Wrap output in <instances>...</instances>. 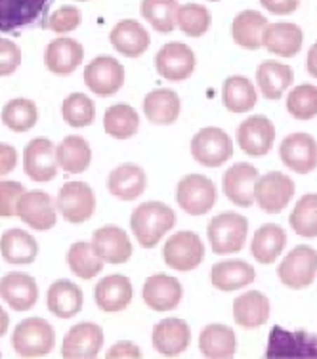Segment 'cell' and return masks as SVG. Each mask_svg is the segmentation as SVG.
I'll return each mask as SVG.
<instances>
[{"label": "cell", "mask_w": 317, "mask_h": 359, "mask_svg": "<svg viewBox=\"0 0 317 359\" xmlns=\"http://www.w3.org/2000/svg\"><path fill=\"white\" fill-rule=\"evenodd\" d=\"M264 358L268 359H317V334L306 331H287L271 327Z\"/></svg>", "instance_id": "3"}, {"label": "cell", "mask_w": 317, "mask_h": 359, "mask_svg": "<svg viewBox=\"0 0 317 359\" xmlns=\"http://www.w3.org/2000/svg\"><path fill=\"white\" fill-rule=\"evenodd\" d=\"M268 27V20L256 10H243L231 23V36L237 46L245 50L262 48V35Z\"/></svg>", "instance_id": "34"}, {"label": "cell", "mask_w": 317, "mask_h": 359, "mask_svg": "<svg viewBox=\"0 0 317 359\" xmlns=\"http://www.w3.org/2000/svg\"><path fill=\"white\" fill-rule=\"evenodd\" d=\"M256 90L250 79L241 75L228 76L222 86V102L229 113H247L256 105Z\"/></svg>", "instance_id": "39"}, {"label": "cell", "mask_w": 317, "mask_h": 359, "mask_svg": "<svg viewBox=\"0 0 317 359\" xmlns=\"http://www.w3.org/2000/svg\"><path fill=\"white\" fill-rule=\"evenodd\" d=\"M155 69L170 83L186 81L195 71L194 50L184 42H168L155 55Z\"/></svg>", "instance_id": "13"}, {"label": "cell", "mask_w": 317, "mask_h": 359, "mask_svg": "<svg viewBox=\"0 0 317 359\" xmlns=\"http://www.w3.org/2000/svg\"><path fill=\"white\" fill-rule=\"evenodd\" d=\"M0 297L12 310L27 311L39 300V287L27 273L12 271L0 279Z\"/></svg>", "instance_id": "24"}, {"label": "cell", "mask_w": 317, "mask_h": 359, "mask_svg": "<svg viewBox=\"0 0 317 359\" xmlns=\"http://www.w3.org/2000/svg\"><path fill=\"white\" fill-rule=\"evenodd\" d=\"M279 159L297 174H310L317 168V142L306 132L289 134L279 145Z\"/></svg>", "instance_id": "14"}, {"label": "cell", "mask_w": 317, "mask_h": 359, "mask_svg": "<svg viewBox=\"0 0 317 359\" xmlns=\"http://www.w3.org/2000/svg\"><path fill=\"white\" fill-rule=\"evenodd\" d=\"M23 194H25V187L18 182H0V216L2 218L15 216V205Z\"/></svg>", "instance_id": "49"}, {"label": "cell", "mask_w": 317, "mask_h": 359, "mask_svg": "<svg viewBox=\"0 0 317 359\" xmlns=\"http://www.w3.org/2000/svg\"><path fill=\"white\" fill-rule=\"evenodd\" d=\"M290 228L300 237H317V194L304 195L289 216Z\"/></svg>", "instance_id": "46"}, {"label": "cell", "mask_w": 317, "mask_h": 359, "mask_svg": "<svg viewBox=\"0 0 317 359\" xmlns=\"http://www.w3.org/2000/svg\"><path fill=\"white\" fill-rule=\"evenodd\" d=\"M163 258L168 268L176 271H191L205 260V245L194 231H178L165 243Z\"/></svg>", "instance_id": "10"}, {"label": "cell", "mask_w": 317, "mask_h": 359, "mask_svg": "<svg viewBox=\"0 0 317 359\" xmlns=\"http://www.w3.org/2000/svg\"><path fill=\"white\" fill-rule=\"evenodd\" d=\"M208 241L216 255H234L245 247L248 233V220L237 212H222L208 224Z\"/></svg>", "instance_id": "5"}, {"label": "cell", "mask_w": 317, "mask_h": 359, "mask_svg": "<svg viewBox=\"0 0 317 359\" xmlns=\"http://www.w3.org/2000/svg\"><path fill=\"white\" fill-rule=\"evenodd\" d=\"M306 69L313 79H317V42L308 52V57H306Z\"/></svg>", "instance_id": "54"}, {"label": "cell", "mask_w": 317, "mask_h": 359, "mask_svg": "<svg viewBox=\"0 0 317 359\" xmlns=\"http://www.w3.org/2000/svg\"><path fill=\"white\" fill-rule=\"evenodd\" d=\"M0 355H2V353H0Z\"/></svg>", "instance_id": "58"}, {"label": "cell", "mask_w": 317, "mask_h": 359, "mask_svg": "<svg viewBox=\"0 0 317 359\" xmlns=\"http://www.w3.org/2000/svg\"><path fill=\"white\" fill-rule=\"evenodd\" d=\"M67 264L69 269L81 279H92L96 277L102 269H104V260L94 252L90 243L79 241L71 245L67 250Z\"/></svg>", "instance_id": "43"}, {"label": "cell", "mask_w": 317, "mask_h": 359, "mask_svg": "<svg viewBox=\"0 0 317 359\" xmlns=\"http://www.w3.org/2000/svg\"><path fill=\"white\" fill-rule=\"evenodd\" d=\"M105 358L107 359H140L142 358V352H140V348L134 342H117L115 346H111L109 352L105 353Z\"/></svg>", "instance_id": "51"}, {"label": "cell", "mask_w": 317, "mask_h": 359, "mask_svg": "<svg viewBox=\"0 0 317 359\" xmlns=\"http://www.w3.org/2000/svg\"><path fill=\"white\" fill-rule=\"evenodd\" d=\"M151 342L155 352L165 358H178L191 342V329L184 319L168 318L153 327Z\"/></svg>", "instance_id": "19"}, {"label": "cell", "mask_w": 317, "mask_h": 359, "mask_svg": "<svg viewBox=\"0 0 317 359\" xmlns=\"http://www.w3.org/2000/svg\"><path fill=\"white\" fill-rule=\"evenodd\" d=\"M104 128L115 140H128L138 134L140 115L130 105H111L104 115Z\"/></svg>", "instance_id": "40"}, {"label": "cell", "mask_w": 317, "mask_h": 359, "mask_svg": "<svg viewBox=\"0 0 317 359\" xmlns=\"http://www.w3.org/2000/svg\"><path fill=\"white\" fill-rule=\"evenodd\" d=\"M8 325H10V318H8L6 310L0 306V337H4V334H6Z\"/></svg>", "instance_id": "55"}, {"label": "cell", "mask_w": 317, "mask_h": 359, "mask_svg": "<svg viewBox=\"0 0 317 359\" xmlns=\"http://www.w3.org/2000/svg\"><path fill=\"white\" fill-rule=\"evenodd\" d=\"M295 197V182L283 172H268L256 180L255 201L268 215H279Z\"/></svg>", "instance_id": "12"}, {"label": "cell", "mask_w": 317, "mask_h": 359, "mask_svg": "<svg viewBox=\"0 0 317 359\" xmlns=\"http://www.w3.org/2000/svg\"><path fill=\"white\" fill-rule=\"evenodd\" d=\"M176 220L178 218L168 205L158 201H147L134 208L130 228L144 249H155L158 241L176 226Z\"/></svg>", "instance_id": "1"}, {"label": "cell", "mask_w": 317, "mask_h": 359, "mask_svg": "<svg viewBox=\"0 0 317 359\" xmlns=\"http://www.w3.org/2000/svg\"><path fill=\"white\" fill-rule=\"evenodd\" d=\"M176 201L182 210L191 216L207 215L216 203V186L203 174H187L180 180Z\"/></svg>", "instance_id": "8"}, {"label": "cell", "mask_w": 317, "mask_h": 359, "mask_svg": "<svg viewBox=\"0 0 317 359\" xmlns=\"http://www.w3.org/2000/svg\"><path fill=\"white\" fill-rule=\"evenodd\" d=\"M84 48L81 42L69 36H60L46 46L44 50V65L50 73L58 76L71 75L83 63Z\"/></svg>", "instance_id": "23"}, {"label": "cell", "mask_w": 317, "mask_h": 359, "mask_svg": "<svg viewBox=\"0 0 317 359\" xmlns=\"http://www.w3.org/2000/svg\"><path fill=\"white\" fill-rule=\"evenodd\" d=\"M304 35L302 29L289 23V21H279V23H268V27L262 35V46L268 52L281 57H292L302 50Z\"/></svg>", "instance_id": "27"}, {"label": "cell", "mask_w": 317, "mask_h": 359, "mask_svg": "<svg viewBox=\"0 0 317 359\" xmlns=\"http://www.w3.org/2000/svg\"><path fill=\"white\" fill-rule=\"evenodd\" d=\"M90 245L94 252L107 264H124L132 256V243L128 233L117 226H104L96 229Z\"/></svg>", "instance_id": "22"}, {"label": "cell", "mask_w": 317, "mask_h": 359, "mask_svg": "<svg viewBox=\"0 0 317 359\" xmlns=\"http://www.w3.org/2000/svg\"><path fill=\"white\" fill-rule=\"evenodd\" d=\"M147 187V176L144 168L132 163H124L113 168L107 178V189L113 197L121 201H134L140 195H144Z\"/></svg>", "instance_id": "28"}, {"label": "cell", "mask_w": 317, "mask_h": 359, "mask_svg": "<svg viewBox=\"0 0 317 359\" xmlns=\"http://www.w3.org/2000/svg\"><path fill=\"white\" fill-rule=\"evenodd\" d=\"M255 268L243 260H224V262L214 264L210 271V281L222 292L245 289L247 285L255 281Z\"/></svg>", "instance_id": "32"}, {"label": "cell", "mask_w": 317, "mask_h": 359, "mask_svg": "<svg viewBox=\"0 0 317 359\" xmlns=\"http://www.w3.org/2000/svg\"><path fill=\"white\" fill-rule=\"evenodd\" d=\"M21 63V50L12 41L0 39V76L14 75Z\"/></svg>", "instance_id": "50"}, {"label": "cell", "mask_w": 317, "mask_h": 359, "mask_svg": "<svg viewBox=\"0 0 317 359\" xmlns=\"http://www.w3.org/2000/svg\"><path fill=\"white\" fill-rule=\"evenodd\" d=\"M287 111L297 121H310L317 115V86L300 84L287 96Z\"/></svg>", "instance_id": "47"}, {"label": "cell", "mask_w": 317, "mask_h": 359, "mask_svg": "<svg viewBox=\"0 0 317 359\" xmlns=\"http://www.w3.org/2000/svg\"><path fill=\"white\" fill-rule=\"evenodd\" d=\"M15 165H18V151L12 145L0 144V178L12 172Z\"/></svg>", "instance_id": "53"}, {"label": "cell", "mask_w": 317, "mask_h": 359, "mask_svg": "<svg viewBox=\"0 0 317 359\" xmlns=\"http://www.w3.org/2000/svg\"><path fill=\"white\" fill-rule=\"evenodd\" d=\"M184 297V289L176 277L155 273L145 279L142 298L145 306L153 311L176 310Z\"/></svg>", "instance_id": "20"}, {"label": "cell", "mask_w": 317, "mask_h": 359, "mask_svg": "<svg viewBox=\"0 0 317 359\" xmlns=\"http://www.w3.org/2000/svg\"><path fill=\"white\" fill-rule=\"evenodd\" d=\"M83 290L79 289L73 281H67V279L55 281L48 289V294H46L48 310L60 319L75 318L83 308Z\"/></svg>", "instance_id": "31"}, {"label": "cell", "mask_w": 317, "mask_h": 359, "mask_svg": "<svg viewBox=\"0 0 317 359\" xmlns=\"http://www.w3.org/2000/svg\"><path fill=\"white\" fill-rule=\"evenodd\" d=\"M199 350L203 358L228 359L237 352L235 332L228 325H207L199 337Z\"/></svg>", "instance_id": "30"}, {"label": "cell", "mask_w": 317, "mask_h": 359, "mask_svg": "<svg viewBox=\"0 0 317 359\" xmlns=\"http://www.w3.org/2000/svg\"><path fill=\"white\" fill-rule=\"evenodd\" d=\"M276 126L264 115H255L243 121L237 130V144L250 157H262L274 147Z\"/></svg>", "instance_id": "18"}, {"label": "cell", "mask_w": 317, "mask_h": 359, "mask_svg": "<svg viewBox=\"0 0 317 359\" xmlns=\"http://www.w3.org/2000/svg\"><path fill=\"white\" fill-rule=\"evenodd\" d=\"M54 0H0V33H20L39 23L46 27Z\"/></svg>", "instance_id": "2"}, {"label": "cell", "mask_w": 317, "mask_h": 359, "mask_svg": "<svg viewBox=\"0 0 317 359\" xmlns=\"http://www.w3.org/2000/svg\"><path fill=\"white\" fill-rule=\"evenodd\" d=\"M0 252L10 264H31L39 255V243L25 229L12 228L0 237Z\"/></svg>", "instance_id": "37"}, {"label": "cell", "mask_w": 317, "mask_h": 359, "mask_svg": "<svg viewBox=\"0 0 317 359\" xmlns=\"http://www.w3.org/2000/svg\"><path fill=\"white\" fill-rule=\"evenodd\" d=\"M235 323L243 329H256L262 327L269 319V300L266 294L258 290H248L234 302Z\"/></svg>", "instance_id": "33"}, {"label": "cell", "mask_w": 317, "mask_h": 359, "mask_svg": "<svg viewBox=\"0 0 317 359\" xmlns=\"http://www.w3.org/2000/svg\"><path fill=\"white\" fill-rule=\"evenodd\" d=\"M39 109L33 100L15 97L10 100L2 109V123L14 132H27L36 125Z\"/></svg>", "instance_id": "42"}, {"label": "cell", "mask_w": 317, "mask_h": 359, "mask_svg": "<svg viewBox=\"0 0 317 359\" xmlns=\"http://www.w3.org/2000/svg\"><path fill=\"white\" fill-rule=\"evenodd\" d=\"M260 4L271 14L289 15L297 12L298 6H300V0H260Z\"/></svg>", "instance_id": "52"}, {"label": "cell", "mask_w": 317, "mask_h": 359, "mask_svg": "<svg viewBox=\"0 0 317 359\" xmlns=\"http://www.w3.org/2000/svg\"><path fill=\"white\" fill-rule=\"evenodd\" d=\"M210 2H218V0H210Z\"/></svg>", "instance_id": "56"}, {"label": "cell", "mask_w": 317, "mask_h": 359, "mask_svg": "<svg viewBox=\"0 0 317 359\" xmlns=\"http://www.w3.org/2000/svg\"><path fill=\"white\" fill-rule=\"evenodd\" d=\"M109 42L119 54L126 55V57H140L149 48L151 36L140 21L123 20L111 29Z\"/></svg>", "instance_id": "26"}, {"label": "cell", "mask_w": 317, "mask_h": 359, "mask_svg": "<svg viewBox=\"0 0 317 359\" xmlns=\"http://www.w3.org/2000/svg\"><path fill=\"white\" fill-rule=\"evenodd\" d=\"M258 180L256 166L248 163H237L224 174V195L231 201L235 207L248 208L255 203V184Z\"/></svg>", "instance_id": "21"}, {"label": "cell", "mask_w": 317, "mask_h": 359, "mask_svg": "<svg viewBox=\"0 0 317 359\" xmlns=\"http://www.w3.org/2000/svg\"><path fill=\"white\" fill-rule=\"evenodd\" d=\"M191 155L199 165L216 168L231 159L234 142L228 136V132L216 126H207L197 132L191 140Z\"/></svg>", "instance_id": "7"}, {"label": "cell", "mask_w": 317, "mask_h": 359, "mask_svg": "<svg viewBox=\"0 0 317 359\" xmlns=\"http://www.w3.org/2000/svg\"><path fill=\"white\" fill-rule=\"evenodd\" d=\"M317 276V250L298 245L285 256L277 268V277L285 287L300 290L310 287Z\"/></svg>", "instance_id": "6"}, {"label": "cell", "mask_w": 317, "mask_h": 359, "mask_svg": "<svg viewBox=\"0 0 317 359\" xmlns=\"http://www.w3.org/2000/svg\"><path fill=\"white\" fill-rule=\"evenodd\" d=\"M295 73L281 62H262L256 69V83L266 100H279L290 88Z\"/></svg>", "instance_id": "35"}, {"label": "cell", "mask_w": 317, "mask_h": 359, "mask_svg": "<svg viewBox=\"0 0 317 359\" xmlns=\"http://www.w3.org/2000/svg\"><path fill=\"white\" fill-rule=\"evenodd\" d=\"M213 23V15L203 4H184L180 6L178 15H176V25L184 35L191 36V39H199L207 33Z\"/></svg>", "instance_id": "44"}, {"label": "cell", "mask_w": 317, "mask_h": 359, "mask_svg": "<svg viewBox=\"0 0 317 359\" xmlns=\"http://www.w3.org/2000/svg\"><path fill=\"white\" fill-rule=\"evenodd\" d=\"M81 2H86V0H81Z\"/></svg>", "instance_id": "57"}, {"label": "cell", "mask_w": 317, "mask_h": 359, "mask_svg": "<svg viewBox=\"0 0 317 359\" xmlns=\"http://www.w3.org/2000/svg\"><path fill=\"white\" fill-rule=\"evenodd\" d=\"M79 25H81V12L75 6L58 8L48 20V27L60 35L75 31Z\"/></svg>", "instance_id": "48"}, {"label": "cell", "mask_w": 317, "mask_h": 359, "mask_svg": "<svg viewBox=\"0 0 317 359\" xmlns=\"http://www.w3.org/2000/svg\"><path fill=\"white\" fill-rule=\"evenodd\" d=\"M58 157L55 147L48 138L31 140L23 151V170L29 178L39 184L52 182L58 174Z\"/></svg>", "instance_id": "16"}, {"label": "cell", "mask_w": 317, "mask_h": 359, "mask_svg": "<svg viewBox=\"0 0 317 359\" xmlns=\"http://www.w3.org/2000/svg\"><path fill=\"white\" fill-rule=\"evenodd\" d=\"M55 207L65 222L83 224V222H88L96 210V195L88 184L67 182L58 194Z\"/></svg>", "instance_id": "9"}, {"label": "cell", "mask_w": 317, "mask_h": 359, "mask_svg": "<svg viewBox=\"0 0 317 359\" xmlns=\"http://www.w3.org/2000/svg\"><path fill=\"white\" fill-rule=\"evenodd\" d=\"M180 97L170 88H158L149 92L144 100L145 118L157 126L174 125L180 117Z\"/></svg>", "instance_id": "29"}, {"label": "cell", "mask_w": 317, "mask_h": 359, "mask_svg": "<svg viewBox=\"0 0 317 359\" xmlns=\"http://www.w3.org/2000/svg\"><path fill=\"white\" fill-rule=\"evenodd\" d=\"M180 4L178 0H142L140 2V14L145 21H149L157 33L168 35L173 33L176 25Z\"/></svg>", "instance_id": "41"}, {"label": "cell", "mask_w": 317, "mask_h": 359, "mask_svg": "<svg viewBox=\"0 0 317 359\" xmlns=\"http://www.w3.org/2000/svg\"><path fill=\"white\" fill-rule=\"evenodd\" d=\"M94 300H96L97 308L107 313L126 310L132 302L130 279L121 273L104 277L94 289Z\"/></svg>", "instance_id": "25"}, {"label": "cell", "mask_w": 317, "mask_h": 359, "mask_svg": "<svg viewBox=\"0 0 317 359\" xmlns=\"http://www.w3.org/2000/svg\"><path fill=\"white\" fill-rule=\"evenodd\" d=\"M62 115L65 123L73 128H84L90 126L96 118V105L86 94L75 92L63 100Z\"/></svg>", "instance_id": "45"}, {"label": "cell", "mask_w": 317, "mask_h": 359, "mask_svg": "<svg viewBox=\"0 0 317 359\" xmlns=\"http://www.w3.org/2000/svg\"><path fill=\"white\" fill-rule=\"evenodd\" d=\"M55 332L48 321L29 318L21 321L12 334V346L20 358H44L54 350Z\"/></svg>", "instance_id": "4"}, {"label": "cell", "mask_w": 317, "mask_h": 359, "mask_svg": "<svg viewBox=\"0 0 317 359\" xmlns=\"http://www.w3.org/2000/svg\"><path fill=\"white\" fill-rule=\"evenodd\" d=\"M285 245H287L285 229L277 224H264L256 229L252 243H250V252L256 262L274 264L281 256Z\"/></svg>", "instance_id": "36"}, {"label": "cell", "mask_w": 317, "mask_h": 359, "mask_svg": "<svg viewBox=\"0 0 317 359\" xmlns=\"http://www.w3.org/2000/svg\"><path fill=\"white\" fill-rule=\"evenodd\" d=\"M58 165L67 174H81L92 163V149L88 142L81 136H67L55 147Z\"/></svg>", "instance_id": "38"}, {"label": "cell", "mask_w": 317, "mask_h": 359, "mask_svg": "<svg viewBox=\"0 0 317 359\" xmlns=\"http://www.w3.org/2000/svg\"><path fill=\"white\" fill-rule=\"evenodd\" d=\"M84 84L96 96H113L123 88L124 67L111 55H97L84 67Z\"/></svg>", "instance_id": "11"}, {"label": "cell", "mask_w": 317, "mask_h": 359, "mask_svg": "<svg viewBox=\"0 0 317 359\" xmlns=\"http://www.w3.org/2000/svg\"><path fill=\"white\" fill-rule=\"evenodd\" d=\"M104 348V329L96 323H79L71 327L62 344V358L92 359Z\"/></svg>", "instance_id": "15"}, {"label": "cell", "mask_w": 317, "mask_h": 359, "mask_svg": "<svg viewBox=\"0 0 317 359\" xmlns=\"http://www.w3.org/2000/svg\"><path fill=\"white\" fill-rule=\"evenodd\" d=\"M15 216L36 231H48L55 226V207L44 191H25L15 205Z\"/></svg>", "instance_id": "17"}]
</instances>
